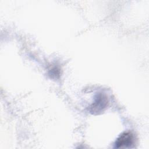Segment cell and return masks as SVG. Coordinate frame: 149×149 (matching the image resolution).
<instances>
[{"mask_svg":"<svg viewBox=\"0 0 149 149\" xmlns=\"http://www.w3.org/2000/svg\"><path fill=\"white\" fill-rule=\"evenodd\" d=\"M108 101L107 97L102 94L97 95L94 102L90 107V111L92 113H99L104 110L107 106Z\"/></svg>","mask_w":149,"mask_h":149,"instance_id":"cell-2","label":"cell"},{"mask_svg":"<svg viewBox=\"0 0 149 149\" xmlns=\"http://www.w3.org/2000/svg\"><path fill=\"white\" fill-rule=\"evenodd\" d=\"M135 143V136L130 132H125L122 133L115 141L116 148L132 147Z\"/></svg>","mask_w":149,"mask_h":149,"instance_id":"cell-1","label":"cell"}]
</instances>
